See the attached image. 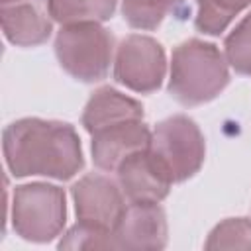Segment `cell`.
Masks as SVG:
<instances>
[{"instance_id": "obj_15", "label": "cell", "mask_w": 251, "mask_h": 251, "mask_svg": "<svg viewBox=\"0 0 251 251\" xmlns=\"http://www.w3.org/2000/svg\"><path fill=\"white\" fill-rule=\"evenodd\" d=\"M196 29L208 35H218L233 22L239 12L251 6V0H196Z\"/></svg>"}, {"instance_id": "obj_8", "label": "cell", "mask_w": 251, "mask_h": 251, "mask_svg": "<svg viewBox=\"0 0 251 251\" xmlns=\"http://www.w3.org/2000/svg\"><path fill=\"white\" fill-rule=\"evenodd\" d=\"M116 249H163L167 220L159 202H129L112 227Z\"/></svg>"}, {"instance_id": "obj_18", "label": "cell", "mask_w": 251, "mask_h": 251, "mask_svg": "<svg viewBox=\"0 0 251 251\" xmlns=\"http://www.w3.org/2000/svg\"><path fill=\"white\" fill-rule=\"evenodd\" d=\"M59 247L63 249H116V243H114L112 229L78 222L75 227H71L65 233Z\"/></svg>"}, {"instance_id": "obj_1", "label": "cell", "mask_w": 251, "mask_h": 251, "mask_svg": "<svg viewBox=\"0 0 251 251\" xmlns=\"http://www.w3.org/2000/svg\"><path fill=\"white\" fill-rule=\"evenodd\" d=\"M4 157L16 176L41 175L57 180L75 176L82 165L80 139L73 126L25 118L4 129Z\"/></svg>"}, {"instance_id": "obj_7", "label": "cell", "mask_w": 251, "mask_h": 251, "mask_svg": "<svg viewBox=\"0 0 251 251\" xmlns=\"http://www.w3.org/2000/svg\"><path fill=\"white\" fill-rule=\"evenodd\" d=\"M73 200L78 222L112 229L126 202L122 188L104 175H86L73 184Z\"/></svg>"}, {"instance_id": "obj_13", "label": "cell", "mask_w": 251, "mask_h": 251, "mask_svg": "<svg viewBox=\"0 0 251 251\" xmlns=\"http://www.w3.org/2000/svg\"><path fill=\"white\" fill-rule=\"evenodd\" d=\"M186 12V0H122L124 20L135 29H155L169 16Z\"/></svg>"}, {"instance_id": "obj_12", "label": "cell", "mask_w": 251, "mask_h": 251, "mask_svg": "<svg viewBox=\"0 0 251 251\" xmlns=\"http://www.w3.org/2000/svg\"><path fill=\"white\" fill-rule=\"evenodd\" d=\"M133 120H143V106L110 86L98 88L82 112V126L90 135L108 126Z\"/></svg>"}, {"instance_id": "obj_14", "label": "cell", "mask_w": 251, "mask_h": 251, "mask_svg": "<svg viewBox=\"0 0 251 251\" xmlns=\"http://www.w3.org/2000/svg\"><path fill=\"white\" fill-rule=\"evenodd\" d=\"M118 0H49V12L55 22L80 24V22H104L112 18Z\"/></svg>"}, {"instance_id": "obj_4", "label": "cell", "mask_w": 251, "mask_h": 251, "mask_svg": "<svg viewBox=\"0 0 251 251\" xmlns=\"http://www.w3.org/2000/svg\"><path fill=\"white\" fill-rule=\"evenodd\" d=\"M67 218L63 188L47 182L16 186L12 198V224L27 241H51L61 233Z\"/></svg>"}, {"instance_id": "obj_11", "label": "cell", "mask_w": 251, "mask_h": 251, "mask_svg": "<svg viewBox=\"0 0 251 251\" xmlns=\"http://www.w3.org/2000/svg\"><path fill=\"white\" fill-rule=\"evenodd\" d=\"M151 143V131L141 120L108 126L92 133V159L94 165L104 171H116L124 159L147 149Z\"/></svg>"}, {"instance_id": "obj_10", "label": "cell", "mask_w": 251, "mask_h": 251, "mask_svg": "<svg viewBox=\"0 0 251 251\" xmlns=\"http://www.w3.org/2000/svg\"><path fill=\"white\" fill-rule=\"evenodd\" d=\"M49 0H2V31L20 47H33L51 35Z\"/></svg>"}, {"instance_id": "obj_3", "label": "cell", "mask_w": 251, "mask_h": 251, "mask_svg": "<svg viewBox=\"0 0 251 251\" xmlns=\"http://www.w3.org/2000/svg\"><path fill=\"white\" fill-rule=\"evenodd\" d=\"M55 53L61 67L76 80H102L112 63L114 37L98 22L67 24L55 39Z\"/></svg>"}, {"instance_id": "obj_9", "label": "cell", "mask_w": 251, "mask_h": 251, "mask_svg": "<svg viewBox=\"0 0 251 251\" xmlns=\"http://www.w3.org/2000/svg\"><path fill=\"white\" fill-rule=\"evenodd\" d=\"M116 171L120 188L129 202H161L173 184L149 147L124 159Z\"/></svg>"}, {"instance_id": "obj_17", "label": "cell", "mask_w": 251, "mask_h": 251, "mask_svg": "<svg viewBox=\"0 0 251 251\" xmlns=\"http://www.w3.org/2000/svg\"><path fill=\"white\" fill-rule=\"evenodd\" d=\"M206 249H251V222L247 218H229L218 224L208 235Z\"/></svg>"}, {"instance_id": "obj_5", "label": "cell", "mask_w": 251, "mask_h": 251, "mask_svg": "<svg viewBox=\"0 0 251 251\" xmlns=\"http://www.w3.org/2000/svg\"><path fill=\"white\" fill-rule=\"evenodd\" d=\"M149 149L173 184L196 175L206 155L204 135L188 116H171L159 122L151 133Z\"/></svg>"}, {"instance_id": "obj_2", "label": "cell", "mask_w": 251, "mask_h": 251, "mask_svg": "<svg viewBox=\"0 0 251 251\" xmlns=\"http://www.w3.org/2000/svg\"><path fill=\"white\" fill-rule=\"evenodd\" d=\"M229 82L226 55L202 39H188L173 51L171 96L184 106H198L214 100Z\"/></svg>"}, {"instance_id": "obj_6", "label": "cell", "mask_w": 251, "mask_h": 251, "mask_svg": "<svg viewBox=\"0 0 251 251\" xmlns=\"http://www.w3.org/2000/svg\"><path fill=\"white\" fill-rule=\"evenodd\" d=\"M167 71L165 51L159 41L147 35H127L114 61V78L133 92H153L161 86Z\"/></svg>"}, {"instance_id": "obj_16", "label": "cell", "mask_w": 251, "mask_h": 251, "mask_svg": "<svg viewBox=\"0 0 251 251\" xmlns=\"http://www.w3.org/2000/svg\"><path fill=\"white\" fill-rule=\"evenodd\" d=\"M226 61L239 75H251V12L226 37Z\"/></svg>"}]
</instances>
